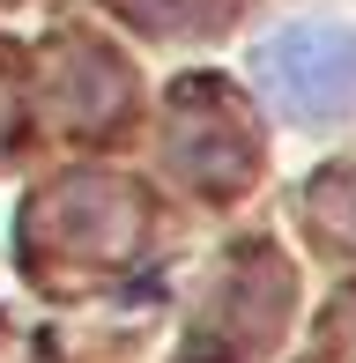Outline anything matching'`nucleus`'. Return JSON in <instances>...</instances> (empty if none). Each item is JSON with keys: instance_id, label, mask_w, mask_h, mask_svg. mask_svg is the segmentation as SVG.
<instances>
[{"instance_id": "f257e3e1", "label": "nucleus", "mask_w": 356, "mask_h": 363, "mask_svg": "<svg viewBox=\"0 0 356 363\" xmlns=\"http://www.w3.org/2000/svg\"><path fill=\"white\" fill-rule=\"evenodd\" d=\"M252 82L282 119L319 126L356 104V30L342 23H289L252 52Z\"/></svg>"}]
</instances>
